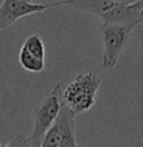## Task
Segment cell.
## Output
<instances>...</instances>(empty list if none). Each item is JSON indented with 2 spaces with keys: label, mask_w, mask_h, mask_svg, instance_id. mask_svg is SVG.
<instances>
[{
  "label": "cell",
  "mask_w": 143,
  "mask_h": 147,
  "mask_svg": "<svg viewBox=\"0 0 143 147\" xmlns=\"http://www.w3.org/2000/svg\"><path fill=\"white\" fill-rule=\"evenodd\" d=\"M63 92L60 83L55 84L53 89L45 96L40 102L34 107L33 117H34V126L33 131L29 136L32 146H42L43 140L48 132V129L55 122L56 117L59 116L63 106Z\"/></svg>",
  "instance_id": "1"
},
{
  "label": "cell",
  "mask_w": 143,
  "mask_h": 147,
  "mask_svg": "<svg viewBox=\"0 0 143 147\" xmlns=\"http://www.w3.org/2000/svg\"><path fill=\"white\" fill-rule=\"evenodd\" d=\"M102 81L94 72L77 76L63 92L65 105L74 115L87 112L95 103V96Z\"/></svg>",
  "instance_id": "2"
},
{
  "label": "cell",
  "mask_w": 143,
  "mask_h": 147,
  "mask_svg": "<svg viewBox=\"0 0 143 147\" xmlns=\"http://www.w3.org/2000/svg\"><path fill=\"white\" fill-rule=\"evenodd\" d=\"M134 28V25H103L104 53L102 63L105 68H114L118 64L122 52L132 40Z\"/></svg>",
  "instance_id": "3"
},
{
  "label": "cell",
  "mask_w": 143,
  "mask_h": 147,
  "mask_svg": "<svg viewBox=\"0 0 143 147\" xmlns=\"http://www.w3.org/2000/svg\"><path fill=\"white\" fill-rule=\"evenodd\" d=\"M75 116L72 112V109L63 102L62 109L59 116L56 117L55 122L52 125V127L48 129L46 135L43 140L42 146L49 147V146H63V147H74L77 146L75 141Z\"/></svg>",
  "instance_id": "4"
},
{
  "label": "cell",
  "mask_w": 143,
  "mask_h": 147,
  "mask_svg": "<svg viewBox=\"0 0 143 147\" xmlns=\"http://www.w3.org/2000/svg\"><path fill=\"white\" fill-rule=\"evenodd\" d=\"M59 5H68V0H62L52 4H33L32 1L24 0H4L0 6V28L5 29L23 16L42 13Z\"/></svg>",
  "instance_id": "5"
},
{
  "label": "cell",
  "mask_w": 143,
  "mask_h": 147,
  "mask_svg": "<svg viewBox=\"0 0 143 147\" xmlns=\"http://www.w3.org/2000/svg\"><path fill=\"white\" fill-rule=\"evenodd\" d=\"M103 25H134L143 24V0L133 4L117 1L109 10L99 16Z\"/></svg>",
  "instance_id": "6"
},
{
  "label": "cell",
  "mask_w": 143,
  "mask_h": 147,
  "mask_svg": "<svg viewBox=\"0 0 143 147\" xmlns=\"http://www.w3.org/2000/svg\"><path fill=\"white\" fill-rule=\"evenodd\" d=\"M19 63L28 72L39 73L44 69V61L28 52L24 47H21L19 52Z\"/></svg>",
  "instance_id": "7"
},
{
  "label": "cell",
  "mask_w": 143,
  "mask_h": 147,
  "mask_svg": "<svg viewBox=\"0 0 143 147\" xmlns=\"http://www.w3.org/2000/svg\"><path fill=\"white\" fill-rule=\"evenodd\" d=\"M23 47L26 49L28 52H30L32 54H34L35 57L40 58L44 61L45 58V47H44V43H43L42 38L36 34H33L30 36L25 39L24 44Z\"/></svg>",
  "instance_id": "8"
},
{
  "label": "cell",
  "mask_w": 143,
  "mask_h": 147,
  "mask_svg": "<svg viewBox=\"0 0 143 147\" xmlns=\"http://www.w3.org/2000/svg\"><path fill=\"white\" fill-rule=\"evenodd\" d=\"M3 147H6V146H24V147H28V146H32L30 143V140H29V136H25L23 133H16L14 136V138L11 141H9V143L6 145H1Z\"/></svg>",
  "instance_id": "9"
},
{
  "label": "cell",
  "mask_w": 143,
  "mask_h": 147,
  "mask_svg": "<svg viewBox=\"0 0 143 147\" xmlns=\"http://www.w3.org/2000/svg\"><path fill=\"white\" fill-rule=\"evenodd\" d=\"M115 1L124 3V4H133V3H137V1H139V0H115Z\"/></svg>",
  "instance_id": "10"
},
{
  "label": "cell",
  "mask_w": 143,
  "mask_h": 147,
  "mask_svg": "<svg viewBox=\"0 0 143 147\" xmlns=\"http://www.w3.org/2000/svg\"><path fill=\"white\" fill-rule=\"evenodd\" d=\"M24 1H32V0H24Z\"/></svg>",
  "instance_id": "11"
}]
</instances>
